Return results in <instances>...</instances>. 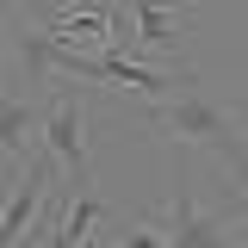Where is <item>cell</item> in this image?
Returning a JSON list of instances; mask_svg holds the SVG:
<instances>
[{"label":"cell","instance_id":"obj_1","mask_svg":"<svg viewBox=\"0 0 248 248\" xmlns=\"http://www.w3.org/2000/svg\"><path fill=\"white\" fill-rule=\"evenodd\" d=\"M143 137H174V143H192V149H211L217 161H230L236 174V205L230 211L248 217V124H242V106H223L211 93H168L143 112Z\"/></svg>","mask_w":248,"mask_h":248},{"label":"cell","instance_id":"obj_2","mask_svg":"<svg viewBox=\"0 0 248 248\" xmlns=\"http://www.w3.org/2000/svg\"><path fill=\"white\" fill-rule=\"evenodd\" d=\"M44 149L56 161V174H68V192L93 186V161H87V99L75 87L50 93V118H44Z\"/></svg>","mask_w":248,"mask_h":248},{"label":"cell","instance_id":"obj_3","mask_svg":"<svg viewBox=\"0 0 248 248\" xmlns=\"http://www.w3.org/2000/svg\"><path fill=\"white\" fill-rule=\"evenodd\" d=\"M50 186H56V161H50V149H31L25 174H19L6 211H0V248H25L31 242L37 217H44V205H50Z\"/></svg>","mask_w":248,"mask_h":248},{"label":"cell","instance_id":"obj_4","mask_svg":"<svg viewBox=\"0 0 248 248\" xmlns=\"http://www.w3.org/2000/svg\"><path fill=\"white\" fill-rule=\"evenodd\" d=\"M236 211H199L192 205V186L174 192V211L161 223V242L168 248H236Z\"/></svg>","mask_w":248,"mask_h":248},{"label":"cell","instance_id":"obj_5","mask_svg":"<svg viewBox=\"0 0 248 248\" xmlns=\"http://www.w3.org/2000/svg\"><path fill=\"white\" fill-rule=\"evenodd\" d=\"M99 223H106V199H99L93 186H87V192H68V205H62V223L50 230V242H44V248H87Z\"/></svg>","mask_w":248,"mask_h":248},{"label":"cell","instance_id":"obj_6","mask_svg":"<svg viewBox=\"0 0 248 248\" xmlns=\"http://www.w3.org/2000/svg\"><path fill=\"white\" fill-rule=\"evenodd\" d=\"M31 137H37L31 93H0V161H31Z\"/></svg>","mask_w":248,"mask_h":248},{"label":"cell","instance_id":"obj_7","mask_svg":"<svg viewBox=\"0 0 248 248\" xmlns=\"http://www.w3.org/2000/svg\"><path fill=\"white\" fill-rule=\"evenodd\" d=\"M112 31H118V19H112V13H87V6H62V13H50L44 37H50V44H62V50H75V44H106Z\"/></svg>","mask_w":248,"mask_h":248},{"label":"cell","instance_id":"obj_8","mask_svg":"<svg viewBox=\"0 0 248 248\" xmlns=\"http://www.w3.org/2000/svg\"><path fill=\"white\" fill-rule=\"evenodd\" d=\"M192 13H199V6H161V0H137V6H130V19H137V37H143V44H174Z\"/></svg>","mask_w":248,"mask_h":248},{"label":"cell","instance_id":"obj_9","mask_svg":"<svg viewBox=\"0 0 248 248\" xmlns=\"http://www.w3.org/2000/svg\"><path fill=\"white\" fill-rule=\"evenodd\" d=\"M13 50H19V68H25V87L50 81V68H56V44L44 37V25H37V31H19Z\"/></svg>","mask_w":248,"mask_h":248},{"label":"cell","instance_id":"obj_10","mask_svg":"<svg viewBox=\"0 0 248 248\" xmlns=\"http://www.w3.org/2000/svg\"><path fill=\"white\" fill-rule=\"evenodd\" d=\"M118 248H168V242H161L155 223H137V230H124V236H118Z\"/></svg>","mask_w":248,"mask_h":248},{"label":"cell","instance_id":"obj_11","mask_svg":"<svg viewBox=\"0 0 248 248\" xmlns=\"http://www.w3.org/2000/svg\"><path fill=\"white\" fill-rule=\"evenodd\" d=\"M13 56V25H6V13H0V62Z\"/></svg>","mask_w":248,"mask_h":248}]
</instances>
